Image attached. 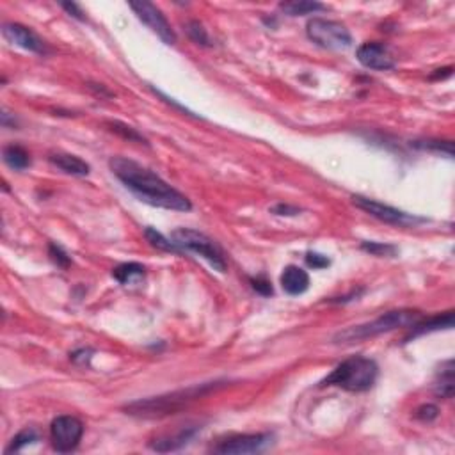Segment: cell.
Listing matches in <instances>:
<instances>
[{
    "label": "cell",
    "instance_id": "6da1fadb",
    "mask_svg": "<svg viewBox=\"0 0 455 455\" xmlns=\"http://www.w3.org/2000/svg\"><path fill=\"white\" fill-rule=\"evenodd\" d=\"M108 167L114 176L132 192L139 201L152 205L156 209L174 210V212H191L192 203L185 194L164 182L156 173L148 170L139 162L126 156H113Z\"/></svg>",
    "mask_w": 455,
    "mask_h": 455
},
{
    "label": "cell",
    "instance_id": "7a4b0ae2",
    "mask_svg": "<svg viewBox=\"0 0 455 455\" xmlns=\"http://www.w3.org/2000/svg\"><path fill=\"white\" fill-rule=\"evenodd\" d=\"M222 382H205V384H196L187 388V390L173 391V393L161 395V397H152V399H143L137 402L128 404L125 408L126 415L137 418H162L167 415L178 412L183 409L189 402L196 399H201L210 391H215Z\"/></svg>",
    "mask_w": 455,
    "mask_h": 455
},
{
    "label": "cell",
    "instance_id": "3957f363",
    "mask_svg": "<svg viewBox=\"0 0 455 455\" xmlns=\"http://www.w3.org/2000/svg\"><path fill=\"white\" fill-rule=\"evenodd\" d=\"M379 377L377 363L364 355H352L320 381V386H338L352 393L372 390Z\"/></svg>",
    "mask_w": 455,
    "mask_h": 455
},
{
    "label": "cell",
    "instance_id": "277c9868",
    "mask_svg": "<svg viewBox=\"0 0 455 455\" xmlns=\"http://www.w3.org/2000/svg\"><path fill=\"white\" fill-rule=\"evenodd\" d=\"M421 318L420 312L415 310H393L372 322L361 325H352L349 329L340 331L334 336V343H354L361 342V340H369L373 336H379L382 333H390V331L399 329V327H411L412 324H417Z\"/></svg>",
    "mask_w": 455,
    "mask_h": 455
},
{
    "label": "cell",
    "instance_id": "5b68a950",
    "mask_svg": "<svg viewBox=\"0 0 455 455\" xmlns=\"http://www.w3.org/2000/svg\"><path fill=\"white\" fill-rule=\"evenodd\" d=\"M171 240L180 251H189L194 255H200L203 260L209 261L217 272H226L228 261L222 253V249L210 239L209 235L201 233L191 228H178L171 233Z\"/></svg>",
    "mask_w": 455,
    "mask_h": 455
},
{
    "label": "cell",
    "instance_id": "8992f818",
    "mask_svg": "<svg viewBox=\"0 0 455 455\" xmlns=\"http://www.w3.org/2000/svg\"><path fill=\"white\" fill-rule=\"evenodd\" d=\"M306 34L313 43L325 50H345L352 45V36L347 27L325 18H312L306 25Z\"/></svg>",
    "mask_w": 455,
    "mask_h": 455
},
{
    "label": "cell",
    "instance_id": "52a82bcc",
    "mask_svg": "<svg viewBox=\"0 0 455 455\" xmlns=\"http://www.w3.org/2000/svg\"><path fill=\"white\" fill-rule=\"evenodd\" d=\"M351 200H352V205H354V207H358L360 210L366 212L369 215L375 217V219H379L381 222H386V224L399 226V228H411V226L427 222L425 217L412 215V213H408V212H404V210L395 209V207L384 205L377 200H372V198H364V196L354 194Z\"/></svg>",
    "mask_w": 455,
    "mask_h": 455
},
{
    "label": "cell",
    "instance_id": "ba28073f",
    "mask_svg": "<svg viewBox=\"0 0 455 455\" xmlns=\"http://www.w3.org/2000/svg\"><path fill=\"white\" fill-rule=\"evenodd\" d=\"M274 443V436L269 432L264 434H237L222 439L212 448V452L222 455H246L260 454L267 450Z\"/></svg>",
    "mask_w": 455,
    "mask_h": 455
},
{
    "label": "cell",
    "instance_id": "9c48e42d",
    "mask_svg": "<svg viewBox=\"0 0 455 455\" xmlns=\"http://www.w3.org/2000/svg\"><path fill=\"white\" fill-rule=\"evenodd\" d=\"M84 436V423L78 418L65 415L57 417L50 425V439L54 450L59 454H68L78 447Z\"/></svg>",
    "mask_w": 455,
    "mask_h": 455
},
{
    "label": "cell",
    "instance_id": "30bf717a",
    "mask_svg": "<svg viewBox=\"0 0 455 455\" xmlns=\"http://www.w3.org/2000/svg\"><path fill=\"white\" fill-rule=\"evenodd\" d=\"M130 9L135 13V16L139 18L141 22L159 38L164 41L165 45H174L176 43V32L167 22V18L162 14V11L156 8L152 2H130Z\"/></svg>",
    "mask_w": 455,
    "mask_h": 455
},
{
    "label": "cell",
    "instance_id": "8fae6325",
    "mask_svg": "<svg viewBox=\"0 0 455 455\" xmlns=\"http://www.w3.org/2000/svg\"><path fill=\"white\" fill-rule=\"evenodd\" d=\"M355 57L369 70L388 71L393 70L397 66V61L391 56L390 48L386 47L384 43H377V41H369V43L361 45L355 52Z\"/></svg>",
    "mask_w": 455,
    "mask_h": 455
},
{
    "label": "cell",
    "instance_id": "7c38bea8",
    "mask_svg": "<svg viewBox=\"0 0 455 455\" xmlns=\"http://www.w3.org/2000/svg\"><path fill=\"white\" fill-rule=\"evenodd\" d=\"M2 36L8 39L9 43L14 45V47H20L27 52L32 54H47V45L38 34H36L32 29L22 25V23H14L8 22L2 25Z\"/></svg>",
    "mask_w": 455,
    "mask_h": 455
},
{
    "label": "cell",
    "instance_id": "4fadbf2b",
    "mask_svg": "<svg viewBox=\"0 0 455 455\" xmlns=\"http://www.w3.org/2000/svg\"><path fill=\"white\" fill-rule=\"evenodd\" d=\"M279 281H281V288L288 295H303L310 288V274L297 265H288L283 270Z\"/></svg>",
    "mask_w": 455,
    "mask_h": 455
},
{
    "label": "cell",
    "instance_id": "5bb4252c",
    "mask_svg": "<svg viewBox=\"0 0 455 455\" xmlns=\"http://www.w3.org/2000/svg\"><path fill=\"white\" fill-rule=\"evenodd\" d=\"M454 327V312H447L443 313V315H436V316H430V318H427V320H418L417 324H412L409 329H411V333L408 334V338H406V342H409V340L412 338H418V336H423V334H429V333H436V331H441V329H452Z\"/></svg>",
    "mask_w": 455,
    "mask_h": 455
},
{
    "label": "cell",
    "instance_id": "9a60e30c",
    "mask_svg": "<svg viewBox=\"0 0 455 455\" xmlns=\"http://www.w3.org/2000/svg\"><path fill=\"white\" fill-rule=\"evenodd\" d=\"M201 430L200 425H191V427H183V429L178 430L176 434L173 436H167V438L156 439L155 443H152L150 447L153 448L155 452H174L183 448L185 445L194 439V436Z\"/></svg>",
    "mask_w": 455,
    "mask_h": 455
},
{
    "label": "cell",
    "instance_id": "2e32d148",
    "mask_svg": "<svg viewBox=\"0 0 455 455\" xmlns=\"http://www.w3.org/2000/svg\"><path fill=\"white\" fill-rule=\"evenodd\" d=\"M48 161L54 167L66 174H71V176H87L91 171L86 161H82L77 155H71V153H54L48 156Z\"/></svg>",
    "mask_w": 455,
    "mask_h": 455
},
{
    "label": "cell",
    "instance_id": "e0dca14e",
    "mask_svg": "<svg viewBox=\"0 0 455 455\" xmlns=\"http://www.w3.org/2000/svg\"><path fill=\"white\" fill-rule=\"evenodd\" d=\"M146 276V269L144 265L137 264V261H128V264L117 265L116 269H113V278L121 285H132V283H139Z\"/></svg>",
    "mask_w": 455,
    "mask_h": 455
},
{
    "label": "cell",
    "instance_id": "ac0fdd59",
    "mask_svg": "<svg viewBox=\"0 0 455 455\" xmlns=\"http://www.w3.org/2000/svg\"><path fill=\"white\" fill-rule=\"evenodd\" d=\"M2 159L14 171H25L27 167H31V155L25 148L18 146V144L5 146L4 152H2Z\"/></svg>",
    "mask_w": 455,
    "mask_h": 455
},
{
    "label": "cell",
    "instance_id": "d6986e66",
    "mask_svg": "<svg viewBox=\"0 0 455 455\" xmlns=\"http://www.w3.org/2000/svg\"><path fill=\"white\" fill-rule=\"evenodd\" d=\"M436 395H439L441 399L454 397V360L441 363V370L436 379Z\"/></svg>",
    "mask_w": 455,
    "mask_h": 455
},
{
    "label": "cell",
    "instance_id": "ffe728a7",
    "mask_svg": "<svg viewBox=\"0 0 455 455\" xmlns=\"http://www.w3.org/2000/svg\"><path fill=\"white\" fill-rule=\"evenodd\" d=\"M279 9L288 16H304V14H315L320 11H327V5L312 0H299V2H283Z\"/></svg>",
    "mask_w": 455,
    "mask_h": 455
},
{
    "label": "cell",
    "instance_id": "44dd1931",
    "mask_svg": "<svg viewBox=\"0 0 455 455\" xmlns=\"http://www.w3.org/2000/svg\"><path fill=\"white\" fill-rule=\"evenodd\" d=\"M105 126H108V130L114 132V134H117V135H119V137H123V139L130 141V143L148 144L146 137H144L143 134H139V132L135 130V128H132V126L126 125V123H121V121H108V123H105Z\"/></svg>",
    "mask_w": 455,
    "mask_h": 455
},
{
    "label": "cell",
    "instance_id": "7402d4cb",
    "mask_svg": "<svg viewBox=\"0 0 455 455\" xmlns=\"http://www.w3.org/2000/svg\"><path fill=\"white\" fill-rule=\"evenodd\" d=\"M412 146L418 150H425V152H434L447 155L448 159L454 156V144L452 141H438V139H423V141H415Z\"/></svg>",
    "mask_w": 455,
    "mask_h": 455
},
{
    "label": "cell",
    "instance_id": "603a6c76",
    "mask_svg": "<svg viewBox=\"0 0 455 455\" xmlns=\"http://www.w3.org/2000/svg\"><path fill=\"white\" fill-rule=\"evenodd\" d=\"M144 237L148 239V242L152 244L153 247H156V249H161V251L176 253V255H180V253H182L176 246H174L173 240L165 239L164 235H162L161 231H156L155 228H150V226H148L146 230H144Z\"/></svg>",
    "mask_w": 455,
    "mask_h": 455
},
{
    "label": "cell",
    "instance_id": "cb8c5ba5",
    "mask_svg": "<svg viewBox=\"0 0 455 455\" xmlns=\"http://www.w3.org/2000/svg\"><path fill=\"white\" fill-rule=\"evenodd\" d=\"M38 441H39L38 430L32 429V427H29V429H23V430H20L16 436H14L13 441H11V445L5 448V454H11V452H20L23 447H29V445H32V443H38Z\"/></svg>",
    "mask_w": 455,
    "mask_h": 455
},
{
    "label": "cell",
    "instance_id": "d4e9b609",
    "mask_svg": "<svg viewBox=\"0 0 455 455\" xmlns=\"http://www.w3.org/2000/svg\"><path fill=\"white\" fill-rule=\"evenodd\" d=\"M185 32L187 36L194 41L196 45H201V47H212V39H210L209 32L203 27V23L198 22V20H191V22L185 23Z\"/></svg>",
    "mask_w": 455,
    "mask_h": 455
},
{
    "label": "cell",
    "instance_id": "484cf974",
    "mask_svg": "<svg viewBox=\"0 0 455 455\" xmlns=\"http://www.w3.org/2000/svg\"><path fill=\"white\" fill-rule=\"evenodd\" d=\"M361 249L370 253L372 256H382V258H395V256L399 255V249H397L393 244L372 242V240L361 242Z\"/></svg>",
    "mask_w": 455,
    "mask_h": 455
},
{
    "label": "cell",
    "instance_id": "4316f807",
    "mask_svg": "<svg viewBox=\"0 0 455 455\" xmlns=\"http://www.w3.org/2000/svg\"><path fill=\"white\" fill-rule=\"evenodd\" d=\"M48 255H50V260L57 265V267H61V269H68L71 264L70 255L62 249L59 244L50 242L48 244Z\"/></svg>",
    "mask_w": 455,
    "mask_h": 455
},
{
    "label": "cell",
    "instance_id": "83f0119b",
    "mask_svg": "<svg viewBox=\"0 0 455 455\" xmlns=\"http://www.w3.org/2000/svg\"><path fill=\"white\" fill-rule=\"evenodd\" d=\"M306 265L308 267H312V269L315 270H320V269H325V267H329L331 265V260L327 258L325 255H320V253H315V251H310L306 253Z\"/></svg>",
    "mask_w": 455,
    "mask_h": 455
},
{
    "label": "cell",
    "instance_id": "f1b7e54d",
    "mask_svg": "<svg viewBox=\"0 0 455 455\" xmlns=\"http://www.w3.org/2000/svg\"><path fill=\"white\" fill-rule=\"evenodd\" d=\"M249 281H251L253 290L258 292V294L264 295V297H270V295L274 294L272 283H270L269 279L265 278V276H258V278H251V279H249Z\"/></svg>",
    "mask_w": 455,
    "mask_h": 455
},
{
    "label": "cell",
    "instance_id": "f546056e",
    "mask_svg": "<svg viewBox=\"0 0 455 455\" xmlns=\"http://www.w3.org/2000/svg\"><path fill=\"white\" fill-rule=\"evenodd\" d=\"M438 415H439V409L436 408L434 404H423V406H420V408L417 409V412H415V417L421 421L436 420Z\"/></svg>",
    "mask_w": 455,
    "mask_h": 455
},
{
    "label": "cell",
    "instance_id": "4dcf8cb0",
    "mask_svg": "<svg viewBox=\"0 0 455 455\" xmlns=\"http://www.w3.org/2000/svg\"><path fill=\"white\" fill-rule=\"evenodd\" d=\"M270 212L274 213V215H286V217H294V215H299L303 210L297 209V207H292V205H286V203H278L274 205V207H270Z\"/></svg>",
    "mask_w": 455,
    "mask_h": 455
},
{
    "label": "cell",
    "instance_id": "1f68e13d",
    "mask_svg": "<svg viewBox=\"0 0 455 455\" xmlns=\"http://www.w3.org/2000/svg\"><path fill=\"white\" fill-rule=\"evenodd\" d=\"M61 8L65 9L66 13L70 14V16L77 18V20H80V22H86V16H84V11L80 8H78L75 2H61Z\"/></svg>",
    "mask_w": 455,
    "mask_h": 455
},
{
    "label": "cell",
    "instance_id": "d6a6232c",
    "mask_svg": "<svg viewBox=\"0 0 455 455\" xmlns=\"http://www.w3.org/2000/svg\"><path fill=\"white\" fill-rule=\"evenodd\" d=\"M91 354H93V351H89V349H80V351H77L71 354V360H73L75 363L86 364V363H89V360H91Z\"/></svg>",
    "mask_w": 455,
    "mask_h": 455
},
{
    "label": "cell",
    "instance_id": "836d02e7",
    "mask_svg": "<svg viewBox=\"0 0 455 455\" xmlns=\"http://www.w3.org/2000/svg\"><path fill=\"white\" fill-rule=\"evenodd\" d=\"M155 93H156V95H159V96H162V98H164V100H167V102H171V100H173V98H167V96H164V95H162L161 91H155ZM173 105H174V107H176V108H180V110H183V113H187V108H183L182 105H178L176 102H173Z\"/></svg>",
    "mask_w": 455,
    "mask_h": 455
}]
</instances>
